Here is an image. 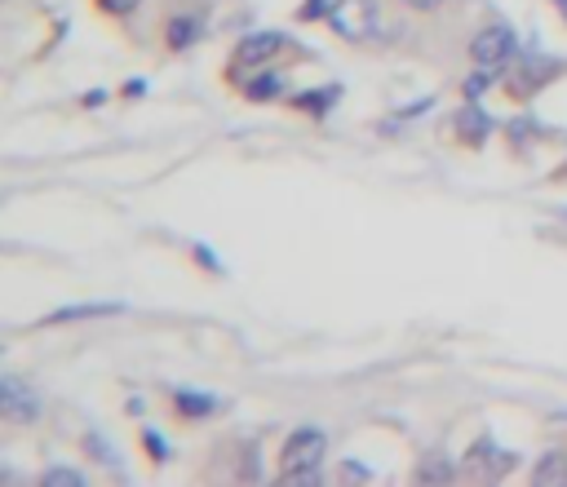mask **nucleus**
<instances>
[{
	"instance_id": "nucleus-1",
	"label": "nucleus",
	"mask_w": 567,
	"mask_h": 487,
	"mask_svg": "<svg viewBox=\"0 0 567 487\" xmlns=\"http://www.w3.org/2000/svg\"><path fill=\"white\" fill-rule=\"evenodd\" d=\"M324 448H328L324 430H310V426L293 430L288 443H284V452H280V474H284L288 483H319Z\"/></svg>"
},
{
	"instance_id": "nucleus-2",
	"label": "nucleus",
	"mask_w": 567,
	"mask_h": 487,
	"mask_svg": "<svg viewBox=\"0 0 567 487\" xmlns=\"http://www.w3.org/2000/svg\"><path fill=\"white\" fill-rule=\"evenodd\" d=\"M328 23L342 41H368L377 32V5L373 0H337L328 10Z\"/></svg>"
},
{
	"instance_id": "nucleus-3",
	"label": "nucleus",
	"mask_w": 567,
	"mask_h": 487,
	"mask_svg": "<svg viewBox=\"0 0 567 487\" xmlns=\"http://www.w3.org/2000/svg\"><path fill=\"white\" fill-rule=\"evenodd\" d=\"M510 54H514V32H510L506 23H492V27H484V32L470 41V58H475V67H484V71L506 67Z\"/></svg>"
},
{
	"instance_id": "nucleus-4",
	"label": "nucleus",
	"mask_w": 567,
	"mask_h": 487,
	"mask_svg": "<svg viewBox=\"0 0 567 487\" xmlns=\"http://www.w3.org/2000/svg\"><path fill=\"white\" fill-rule=\"evenodd\" d=\"M0 412H5L14 426H32L41 417V399L19 377H5V382H0Z\"/></svg>"
},
{
	"instance_id": "nucleus-5",
	"label": "nucleus",
	"mask_w": 567,
	"mask_h": 487,
	"mask_svg": "<svg viewBox=\"0 0 567 487\" xmlns=\"http://www.w3.org/2000/svg\"><path fill=\"white\" fill-rule=\"evenodd\" d=\"M280 49H284V36H280V32H253V36H245V41L236 45L231 63H240V67H262V63H271Z\"/></svg>"
},
{
	"instance_id": "nucleus-6",
	"label": "nucleus",
	"mask_w": 567,
	"mask_h": 487,
	"mask_svg": "<svg viewBox=\"0 0 567 487\" xmlns=\"http://www.w3.org/2000/svg\"><path fill=\"white\" fill-rule=\"evenodd\" d=\"M532 483L536 487H549V483H567V452H545L532 469Z\"/></svg>"
},
{
	"instance_id": "nucleus-7",
	"label": "nucleus",
	"mask_w": 567,
	"mask_h": 487,
	"mask_svg": "<svg viewBox=\"0 0 567 487\" xmlns=\"http://www.w3.org/2000/svg\"><path fill=\"white\" fill-rule=\"evenodd\" d=\"M457 129H462L470 143H484V138L492 134V120H488L475 102H466V106H462V115H457Z\"/></svg>"
},
{
	"instance_id": "nucleus-8",
	"label": "nucleus",
	"mask_w": 567,
	"mask_h": 487,
	"mask_svg": "<svg viewBox=\"0 0 567 487\" xmlns=\"http://www.w3.org/2000/svg\"><path fill=\"white\" fill-rule=\"evenodd\" d=\"M173 404H178V412H182L186 421H204V417H213V412H217V399H208V395H191V390H178V395H173Z\"/></svg>"
},
{
	"instance_id": "nucleus-9",
	"label": "nucleus",
	"mask_w": 567,
	"mask_h": 487,
	"mask_svg": "<svg viewBox=\"0 0 567 487\" xmlns=\"http://www.w3.org/2000/svg\"><path fill=\"white\" fill-rule=\"evenodd\" d=\"M121 306H106V302H93V306H63L54 315H45L41 324H67V319H93V315H116Z\"/></svg>"
},
{
	"instance_id": "nucleus-10",
	"label": "nucleus",
	"mask_w": 567,
	"mask_h": 487,
	"mask_svg": "<svg viewBox=\"0 0 567 487\" xmlns=\"http://www.w3.org/2000/svg\"><path fill=\"white\" fill-rule=\"evenodd\" d=\"M165 41H169V49H186V45H195V41H200V19H173V23H169V32H165Z\"/></svg>"
},
{
	"instance_id": "nucleus-11",
	"label": "nucleus",
	"mask_w": 567,
	"mask_h": 487,
	"mask_svg": "<svg viewBox=\"0 0 567 487\" xmlns=\"http://www.w3.org/2000/svg\"><path fill=\"white\" fill-rule=\"evenodd\" d=\"M280 89H284V84H280V76L262 71V76H253V80H249V89H245V93H249L253 102H271V98H280Z\"/></svg>"
},
{
	"instance_id": "nucleus-12",
	"label": "nucleus",
	"mask_w": 567,
	"mask_h": 487,
	"mask_svg": "<svg viewBox=\"0 0 567 487\" xmlns=\"http://www.w3.org/2000/svg\"><path fill=\"white\" fill-rule=\"evenodd\" d=\"M332 98H337V89H319V93H302L297 106H306V111H328Z\"/></svg>"
},
{
	"instance_id": "nucleus-13",
	"label": "nucleus",
	"mask_w": 567,
	"mask_h": 487,
	"mask_svg": "<svg viewBox=\"0 0 567 487\" xmlns=\"http://www.w3.org/2000/svg\"><path fill=\"white\" fill-rule=\"evenodd\" d=\"M138 5H143V0H98V10L111 14V19H125V14H134Z\"/></svg>"
},
{
	"instance_id": "nucleus-14",
	"label": "nucleus",
	"mask_w": 567,
	"mask_h": 487,
	"mask_svg": "<svg viewBox=\"0 0 567 487\" xmlns=\"http://www.w3.org/2000/svg\"><path fill=\"white\" fill-rule=\"evenodd\" d=\"M41 483H45V487H80L84 478H80L76 469H49V474H45Z\"/></svg>"
},
{
	"instance_id": "nucleus-15",
	"label": "nucleus",
	"mask_w": 567,
	"mask_h": 487,
	"mask_svg": "<svg viewBox=\"0 0 567 487\" xmlns=\"http://www.w3.org/2000/svg\"><path fill=\"white\" fill-rule=\"evenodd\" d=\"M417 478H426V483H443V478H452V469H447L443 461H430V465H421V469H417Z\"/></svg>"
},
{
	"instance_id": "nucleus-16",
	"label": "nucleus",
	"mask_w": 567,
	"mask_h": 487,
	"mask_svg": "<svg viewBox=\"0 0 567 487\" xmlns=\"http://www.w3.org/2000/svg\"><path fill=\"white\" fill-rule=\"evenodd\" d=\"M143 439H147V448H151V461H165V456H169V452H165V439H160V434H151V430H147Z\"/></svg>"
},
{
	"instance_id": "nucleus-17",
	"label": "nucleus",
	"mask_w": 567,
	"mask_h": 487,
	"mask_svg": "<svg viewBox=\"0 0 567 487\" xmlns=\"http://www.w3.org/2000/svg\"><path fill=\"white\" fill-rule=\"evenodd\" d=\"M84 448H89V456H98V461H106V452H111V448H102V439H98V434H89V439H84Z\"/></svg>"
},
{
	"instance_id": "nucleus-18",
	"label": "nucleus",
	"mask_w": 567,
	"mask_h": 487,
	"mask_svg": "<svg viewBox=\"0 0 567 487\" xmlns=\"http://www.w3.org/2000/svg\"><path fill=\"white\" fill-rule=\"evenodd\" d=\"M328 10V0H306V10H302V19H315V14H324Z\"/></svg>"
},
{
	"instance_id": "nucleus-19",
	"label": "nucleus",
	"mask_w": 567,
	"mask_h": 487,
	"mask_svg": "<svg viewBox=\"0 0 567 487\" xmlns=\"http://www.w3.org/2000/svg\"><path fill=\"white\" fill-rule=\"evenodd\" d=\"M404 5H412V10H434L439 0H404Z\"/></svg>"
},
{
	"instance_id": "nucleus-20",
	"label": "nucleus",
	"mask_w": 567,
	"mask_h": 487,
	"mask_svg": "<svg viewBox=\"0 0 567 487\" xmlns=\"http://www.w3.org/2000/svg\"><path fill=\"white\" fill-rule=\"evenodd\" d=\"M554 5H558V10H563V14H567V0H554Z\"/></svg>"
}]
</instances>
